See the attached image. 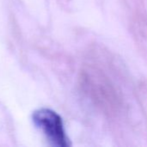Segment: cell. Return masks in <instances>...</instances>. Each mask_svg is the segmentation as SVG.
Masks as SVG:
<instances>
[{"label":"cell","mask_w":147,"mask_h":147,"mask_svg":"<svg viewBox=\"0 0 147 147\" xmlns=\"http://www.w3.org/2000/svg\"><path fill=\"white\" fill-rule=\"evenodd\" d=\"M32 121L34 126L44 134L47 140L53 146L67 147L70 146L62 120L54 111L47 109H38L33 113Z\"/></svg>","instance_id":"6da1fadb"}]
</instances>
